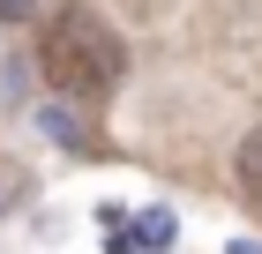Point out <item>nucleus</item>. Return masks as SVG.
Masks as SVG:
<instances>
[{
    "label": "nucleus",
    "mask_w": 262,
    "mask_h": 254,
    "mask_svg": "<svg viewBox=\"0 0 262 254\" xmlns=\"http://www.w3.org/2000/svg\"><path fill=\"white\" fill-rule=\"evenodd\" d=\"M127 53H120V30L98 15V8H82V0H68L60 15L38 30V75L60 90V98L75 105H98L113 82H120Z\"/></svg>",
    "instance_id": "f257e3e1"
},
{
    "label": "nucleus",
    "mask_w": 262,
    "mask_h": 254,
    "mask_svg": "<svg viewBox=\"0 0 262 254\" xmlns=\"http://www.w3.org/2000/svg\"><path fill=\"white\" fill-rule=\"evenodd\" d=\"M240 195H247V202L262 210V127H255V135L240 142Z\"/></svg>",
    "instance_id": "f03ea898"
},
{
    "label": "nucleus",
    "mask_w": 262,
    "mask_h": 254,
    "mask_svg": "<svg viewBox=\"0 0 262 254\" xmlns=\"http://www.w3.org/2000/svg\"><path fill=\"white\" fill-rule=\"evenodd\" d=\"M38 127H45V135H60L68 150H90V135H82V127H75V120H68V112H53V105H45V112H38Z\"/></svg>",
    "instance_id": "7ed1b4c3"
},
{
    "label": "nucleus",
    "mask_w": 262,
    "mask_h": 254,
    "mask_svg": "<svg viewBox=\"0 0 262 254\" xmlns=\"http://www.w3.org/2000/svg\"><path fill=\"white\" fill-rule=\"evenodd\" d=\"M142 239H150V247H165V239H172V217L150 210V217H142Z\"/></svg>",
    "instance_id": "20e7f679"
},
{
    "label": "nucleus",
    "mask_w": 262,
    "mask_h": 254,
    "mask_svg": "<svg viewBox=\"0 0 262 254\" xmlns=\"http://www.w3.org/2000/svg\"><path fill=\"white\" fill-rule=\"evenodd\" d=\"M30 8H38V0H0V22H23Z\"/></svg>",
    "instance_id": "39448f33"
},
{
    "label": "nucleus",
    "mask_w": 262,
    "mask_h": 254,
    "mask_svg": "<svg viewBox=\"0 0 262 254\" xmlns=\"http://www.w3.org/2000/svg\"><path fill=\"white\" fill-rule=\"evenodd\" d=\"M232 254H262V247H255V239H240V247H232Z\"/></svg>",
    "instance_id": "423d86ee"
}]
</instances>
